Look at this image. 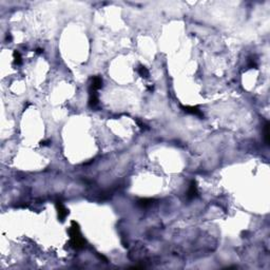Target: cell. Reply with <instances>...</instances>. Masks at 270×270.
<instances>
[{
    "instance_id": "cell-1",
    "label": "cell",
    "mask_w": 270,
    "mask_h": 270,
    "mask_svg": "<svg viewBox=\"0 0 270 270\" xmlns=\"http://www.w3.org/2000/svg\"><path fill=\"white\" fill-rule=\"evenodd\" d=\"M69 234L71 236L70 244L74 249H81L85 246V240L83 238L80 233V228L76 222H72L71 228L69 230Z\"/></svg>"
},
{
    "instance_id": "cell-2",
    "label": "cell",
    "mask_w": 270,
    "mask_h": 270,
    "mask_svg": "<svg viewBox=\"0 0 270 270\" xmlns=\"http://www.w3.org/2000/svg\"><path fill=\"white\" fill-rule=\"evenodd\" d=\"M56 209H57V214H58V220L60 222H65L66 218L69 214V210L65 207L62 203L60 201H57L56 202Z\"/></svg>"
},
{
    "instance_id": "cell-3",
    "label": "cell",
    "mask_w": 270,
    "mask_h": 270,
    "mask_svg": "<svg viewBox=\"0 0 270 270\" xmlns=\"http://www.w3.org/2000/svg\"><path fill=\"white\" fill-rule=\"evenodd\" d=\"M181 108L184 110L186 113L188 114H192V115H195V116H198L201 118H203L204 115L202 111L198 109V107H191V106H181Z\"/></svg>"
},
{
    "instance_id": "cell-4",
    "label": "cell",
    "mask_w": 270,
    "mask_h": 270,
    "mask_svg": "<svg viewBox=\"0 0 270 270\" xmlns=\"http://www.w3.org/2000/svg\"><path fill=\"white\" fill-rule=\"evenodd\" d=\"M101 87H103V79H101V77L100 76H93L92 78H91V83H90L89 90L98 91Z\"/></svg>"
},
{
    "instance_id": "cell-5",
    "label": "cell",
    "mask_w": 270,
    "mask_h": 270,
    "mask_svg": "<svg viewBox=\"0 0 270 270\" xmlns=\"http://www.w3.org/2000/svg\"><path fill=\"white\" fill-rule=\"evenodd\" d=\"M197 194H198V191H197V186H196V181H192L191 183H190L189 190H188L187 192V197L189 198V200H192V198L196 197Z\"/></svg>"
},
{
    "instance_id": "cell-6",
    "label": "cell",
    "mask_w": 270,
    "mask_h": 270,
    "mask_svg": "<svg viewBox=\"0 0 270 270\" xmlns=\"http://www.w3.org/2000/svg\"><path fill=\"white\" fill-rule=\"evenodd\" d=\"M98 105V96H97V91L89 90V106L91 108H95Z\"/></svg>"
},
{
    "instance_id": "cell-7",
    "label": "cell",
    "mask_w": 270,
    "mask_h": 270,
    "mask_svg": "<svg viewBox=\"0 0 270 270\" xmlns=\"http://www.w3.org/2000/svg\"><path fill=\"white\" fill-rule=\"evenodd\" d=\"M152 203H153V200H151V198H140V200H138V202H137L138 206H140V207L143 208L149 207V206L152 205Z\"/></svg>"
},
{
    "instance_id": "cell-8",
    "label": "cell",
    "mask_w": 270,
    "mask_h": 270,
    "mask_svg": "<svg viewBox=\"0 0 270 270\" xmlns=\"http://www.w3.org/2000/svg\"><path fill=\"white\" fill-rule=\"evenodd\" d=\"M137 72H138L139 76H141L143 78L149 77V71H148V69L145 66H139V68L137 69Z\"/></svg>"
},
{
    "instance_id": "cell-9",
    "label": "cell",
    "mask_w": 270,
    "mask_h": 270,
    "mask_svg": "<svg viewBox=\"0 0 270 270\" xmlns=\"http://www.w3.org/2000/svg\"><path fill=\"white\" fill-rule=\"evenodd\" d=\"M13 58H14L15 65H17V66L21 65L22 59H21V55H20V53H19L18 51H14V53H13Z\"/></svg>"
},
{
    "instance_id": "cell-10",
    "label": "cell",
    "mask_w": 270,
    "mask_h": 270,
    "mask_svg": "<svg viewBox=\"0 0 270 270\" xmlns=\"http://www.w3.org/2000/svg\"><path fill=\"white\" fill-rule=\"evenodd\" d=\"M264 137H265V143L266 145H269V138H270V135H269V123L267 121L266 125L264 127Z\"/></svg>"
},
{
    "instance_id": "cell-11",
    "label": "cell",
    "mask_w": 270,
    "mask_h": 270,
    "mask_svg": "<svg viewBox=\"0 0 270 270\" xmlns=\"http://www.w3.org/2000/svg\"><path fill=\"white\" fill-rule=\"evenodd\" d=\"M248 68L250 69H256L258 68V63H256V60L254 58H249V60H248Z\"/></svg>"
},
{
    "instance_id": "cell-12",
    "label": "cell",
    "mask_w": 270,
    "mask_h": 270,
    "mask_svg": "<svg viewBox=\"0 0 270 270\" xmlns=\"http://www.w3.org/2000/svg\"><path fill=\"white\" fill-rule=\"evenodd\" d=\"M51 143L50 140H43V141H40V146H49Z\"/></svg>"
},
{
    "instance_id": "cell-13",
    "label": "cell",
    "mask_w": 270,
    "mask_h": 270,
    "mask_svg": "<svg viewBox=\"0 0 270 270\" xmlns=\"http://www.w3.org/2000/svg\"><path fill=\"white\" fill-rule=\"evenodd\" d=\"M42 52H43V50H41V49H37V53L40 54V53H42Z\"/></svg>"
}]
</instances>
